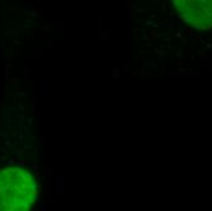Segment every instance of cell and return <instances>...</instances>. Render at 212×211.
Returning a JSON list of instances; mask_svg holds the SVG:
<instances>
[{"label":"cell","instance_id":"1","mask_svg":"<svg viewBox=\"0 0 212 211\" xmlns=\"http://www.w3.org/2000/svg\"><path fill=\"white\" fill-rule=\"evenodd\" d=\"M37 200L34 177L21 167L0 170V211H32Z\"/></svg>","mask_w":212,"mask_h":211},{"label":"cell","instance_id":"2","mask_svg":"<svg viewBox=\"0 0 212 211\" xmlns=\"http://www.w3.org/2000/svg\"><path fill=\"white\" fill-rule=\"evenodd\" d=\"M181 16L197 28L212 27V2H174Z\"/></svg>","mask_w":212,"mask_h":211}]
</instances>
